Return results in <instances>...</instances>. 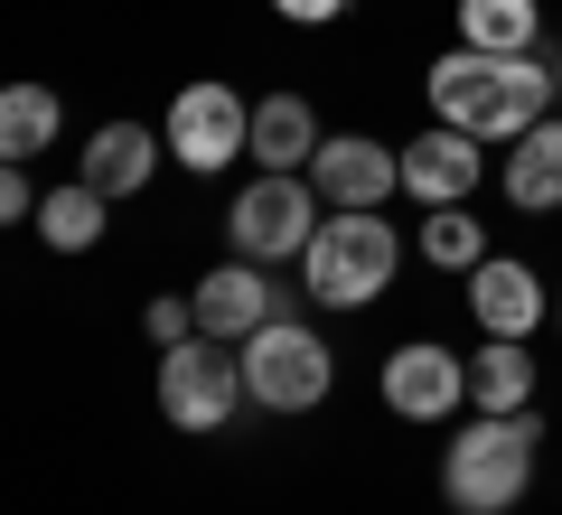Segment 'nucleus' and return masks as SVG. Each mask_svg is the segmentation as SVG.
<instances>
[{"label":"nucleus","instance_id":"nucleus-11","mask_svg":"<svg viewBox=\"0 0 562 515\" xmlns=\"http://www.w3.org/2000/svg\"><path fill=\"white\" fill-rule=\"evenodd\" d=\"M487 179V159H479V132H422L413 150H403V198L422 206H469V188Z\"/></svg>","mask_w":562,"mask_h":515},{"label":"nucleus","instance_id":"nucleus-23","mask_svg":"<svg viewBox=\"0 0 562 515\" xmlns=\"http://www.w3.org/2000/svg\"><path fill=\"white\" fill-rule=\"evenodd\" d=\"M272 10H281V20H301V29H328L347 0H272Z\"/></svg>","mask_w":562,"mask_h":515},{"label":"nucleus","instance_id":"nucleus-5","mask_svg":"<svg viewBox=\"0 0 562 515\" xmlns=\"http://www.w3.org/2000/svg\"><path fill=\"white\" fill-rule=\"evenodd\" d=\"M235 357H244V394H254L262 413H310V403H328V376H338L328 337L301 328V318H272V328H254Z\"/></svg>","mask_w":562,"mask_h":515},{"label":"nucleus","instance_id":"nucleus-12","mask_svg":"<svg viewBox=\"0 0 562 515\" xmlns=\"http://www.w3.org/2000/svg\"><path fill=\"white\" fill-rule=\"evenodd\" d=\"M469 310H479V328H487V337H535L553 300H543V281L525 272L516 254H487L479 272H469Z\"/></svg>","mask_w":562,"mask_h":515},{"label":"nucleus","instance_id":"nucleus-8","mask_svg":"<svg viewBox=\"0 0 562 515\" xmlns=\"http://www.w3.org/2000/svg\"><path fill=\"white\" fill-rule=\"evenodd\" d=\"M384 403H394L403 422H441L469 403V366L450 357L441 337H413V347H394L384 357Z\"/></svg>","mask_w":562,"mask_h":515},{"label":"nucleus","instance_id":"nucleus-2","mask_svg":"<svg viewBox=\"0 0 562 515\" xmlns=\"http://www.w3.org/2000/svg\"><path fill=\"white\" fill-rule=\"evenodd\" d=\"M535 450H543V422L535 413H479L441 450V496L460 515H506L525 488H535Z\"/></svg>","mask_w":562,"mask_h":515},{"label":"nucleus","instance_id":"nucleus-1","mask_svg":"<svg viewBox=\"0 0 562 515\" xmlns=\"http://www.w3.org/2000/svg\"><path fill=\"white\" fill-rule=\"evenodd\" d=\"M422 85H431V122L479 132V141H525L535 122H553V103H562L553 66H535V57H487V47H450Z\"/></svg>","mask_w":562,"mask_h":515},{"label":"nucleus","instance_id":"nucleus-17","mask_svg":"<svg viewBox=\"0 0 562 515\" xmlns=\"http://www.w3.org/2000/svg\"><path fill=\"white\" fill-rule=\"evenodd\" d=\"M543 0H460V47H487V57H535Z\"/></svg>","mask_w":562,"mask_h":515},{"label":"nucleus","instance_id":"nucleus-24","mask_svg":"<svg viewBox=\"0 0 562 515\" xmlns=\"http://www.w3.org/2000/svg\"><path fill=\"white\" fill-rule=\"evenodd\" d=\"M553 85H562V57H553Z\"/></svg>","mask_w":562,"mask_h":515},{"label":"nucleus","instance_id":"nucleus-9","mask_svg":"<svg viewBox=\"0 0 562 515\" xmlns=\"http://www.w3.org/2000/svg\"><path fill=\"white\" fill-rule=\"evenodd\" d=\"M188 300H198V328H206V337H225V347H244L254 328H272V318H281L272 262H244V254L225 262V272H206Z\"/></svg>","mask_w":562,"mask_h":515},{"label":"nucleus","instance_id":"nucleus-21","mask_svg":"<svg viewBox=\"0 0 562 515\" xmlns=\"http://www.w3.org/2000/svg\"><path fill=\"white\" fill-rule=\"evenodd\" d=\"M140 328H150V347H179V337H198V300H150Z\"/></svg>","mask_w":562,"mask_h":515},{"label":"nucleus","instance_id":"nucleus-7","mask_svg":"<svg viewBox=\"0 0 562 515\" xmlns=\"http://www.w3.org/2000/svg\"><path fill=\"white\" fill-rule=\"evenodd\" d=\"M160 141H169V159L179 169H198V179H216V169H235L244 150H254V103L235 94V85H188L179 103H169V122H160Z\"/></svg>","mask_w":562,"mask_h":515},{"label":"nucleus","instance_id":"nucleus-19","mask_svg":"<svg viewBox=\"0 0 562 515\" xmlns=\"http://www.w3.org/2000/svg\"><path fill=\"white\" fill-rule=\"evenodd\" d=\"M57 94H47V85H10V94H0V150L10 159H38L47 141H57Z\"/></svg>","mask_w":562,"mask_h":515},{"label":"nucleus","instance_id":"nucleus-13","mask_svg":"<svg viewBox=\"0 0 562 515\" xmlns=\"http://www.w3.org/2000/svg\"><path fill=\"white\" fill-rule=\"evenodd\" d=\"M160 159H169L160 132H140V122H103V132L85 141V188H94V198H140Z\"/></svg>","mask_w":562,"mask_h":515},{"label":"nucleus","instance_id":"nucleus-20","mask_svg":"<svg viewBox=\"0 0 562 515\" xmlns=\"http://www.w3.org/2000/svg\"><path fill=\"white\" fill-rule=\"evenodd\" d=\"M103 206H113V198H94V188L76 179V188H57V198L38 206V235L57 244V254H85V244L103 235Z\"/></svg>","mask_w":562,"mask_h":515},{"label":"nucleus","instance_id":"nucleus-3","mask_svg":"<svg viewBox=\"0 0 562 515\" xmlns=\"http://www.w3.org/2000/svg\"><path fill=\"white\" fill-rule=\"evenodd\" d=\"M394 262H403V235L384 225V206H328V225L301 254V281L328 310H366V300H384Z\"/></svg>","mask_w":562,"mask_h":515},{"label":"nucleus","instance_id":"nucleus-18","mask_svg":"<svg viewBox=\"0 0 562 515\" xmlns=\"http://www.w3.org/2000/svg\"><path fill=\"white\" fill-rule=\"evenodd\" d=\"M422 262H431V272H479L487 225L469 216V206H422Z\"/></svg>","mask_w":562,"mask_h":515},{"label":"nucleus","instance_id":"nucleus-15","mask_svg":"<svg viewBox=\"0 0 562 515\" xmlns=\"http://www.w3.org/2000/svg\"><path fill=\"white\" fill-rule=\"evenodd\" d=\"M506 206H525V216H553L562 206V122H535L506 150Z\"/></svg>","mask_w":562,"mask_h":515},{"label":"nucleus","instance_id":"nucleus-6","mask_svg":"<svg viewBox=\"0 0 562 515\" xmlns=\"http://www.w3.org/2000/svg\"><path fill=\"white\" fill-rule=\"evenodd\" d=\"M244 394V357H225V337H179V347H160V413L179 422V432H225L235 422Z\"/></svg>","mask_w":562,"mask_h":515},{"label":"nucleus","instance_id":"nucleus-25","mask_svg":"<svg viewBox=\"0 0 562 515\" xmlns=\"http://www.w3.org/2000/svg\"><path fill=\"white\" fill-rule=\"evenodd\" d=\"M553 318H562V300H553Z\"/></svg>","mask_w":562,"mask_h":515},{"label":"nucleus","instance_id":"nucleus-16","mask_svg":"<svg viewBox=\"0 0 562 515\" xmlns=\"http://www.w3.org/2000/svg\"><path fill=\"white\" fill-rule=\"evenodd\" d=\"M469 403L479 413H535V357H525V337H487L479 357H469Z\"/></svg>","mask_w":562,"mask_h":515},{"label":"nucleus","instance_id":"nucleus-10","mask_svg":"<svg viewBox=\"0 0 562 515\" xmlns=\"http://www.w3.org/2000/svg\"><path fill=\"white\" fill-rule=\"evenodd\" d=\"M310 188H319L328 206H384L403 188V150H384V141H366V132H338L310 159Z\"/></svg>","mask_w":562,"mask_h":515},{"label":"nucleus","instance_id":"nucleus-4","mask_svg":"<svg viewBox=\"0 0 562 515\" xmlns=\"http://www.w3.org/2000/svg\"><path fill=\"white\" fill-rule=\"evenodd\" d=\"M319 188L301 179V169H262L254 188H235V206H225V235H235V254L244 262H301L310 254V235H319Z\"/></svg>","mask_w":562,"mask_h":515},{"label":"nucleus","instance_id":"nucleus-14","mask_svg":"<svg viewBox=\"0 0 562 515\" xmlns=\"http://www.w3.org/2000/svg\"><path fill=\"white\" fill-rule=\"evenodd\" d=\"M244 159H262V169H310L319 159V113L301 94H262L254 103V150Z\"/></svg>","mask_w":562,"mask_h":515},{"label":"nucleus","instance_id":"nucleus-22","mask_svg":"<svg viewBox=\"0 0 562 515\" xmlns=\"http://www.w3.org/2000/svg\"><path fill=\"white\" fill-rule=\"evenodd\" d=\"M38 188H29V169H20V159H10V179H0V216H38Z\"/></svg>","mask_w":562,"mask_h":515}]
</instances>
